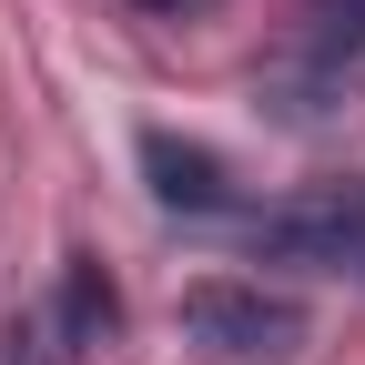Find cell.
Segmentation results:
<instances>
[{
  "label": "cell",
  "instance_id": "cell-7",
  "mask_svg": "<svg viewBox=\"0 0 365 365\" xmlns=\"http://www.w3.org/2000/svg\"><path fill=\"white\" fill-rule=\"evenodd\" d=\"M143 11H193V0H143Z\"/></svg>",
  "mask_w": 365,
  "mask_h": 365
},
{
  "label": "cell",
  "instance_id": "cell-3",
  "mask_svg": "<svg viewBox=\"0 0 365 365\" xmlns=\"http://www.w3.org/2000/svg\"><path fill=\"white\" fill-rule=\"evenodd\" d=\"M173 325H182V345H203L213 365H284L304 345V304L244 284V274H203V284H182Z\"/></svg>",
  "mask_w": 365,
  "mask_h": 365
},
{
  "label": "cell",
  "instance_id": "cell-1",
  "mask_svg": "<svg viewBox=\"0 0 365 365\" xmlns=\"http://www.w3.org/2000/svg\"><path fill=\"white\" fill-rule=\"evenodd\" d=\"M355 91H365V0H304L284 21V41H274L254 102L274 122H325Z\"/></svg>",
  "mask_w": 365,
  "mask_h": 365
},
{
  "label": "cell",
  "instance_id": "cell-4",
  "mask_svg": "<svg viewBox=\"0 0 365 365\" xmlns=\"http://www.w3.org/2000/svg\"><path fill=\"white\" fill-rule=\"evenodd\" d=\"M132 163H143V182H153V203H163V213H193V223L234 213V163H223L213 143H193V132L153 122L143 143H132Z\"/></svg>",
  "mask_w": 365,
  "mask_h": 365
},
{
  "label": "cell",
  "instance_id": "cell-2",
  "mask_svg": "<svg viewBox=\"0 0 365 365\" xmlns=\"http://www.w3.org/2000/svg\"><path fill=\"white\" fill-rule=\"evenodd\" d=\"M254 264H294V274H355L365 284V173H325L294 182L284 203L244 213Z\"/></svg>",
  "mask_w": 365,
  "mask_h": 365
},
{
  "label": "cell",
  "instance_id": "cell-5",
  "mask_svg": "<svg viewBox=\"0 0 365 365\" xmlns=\"http://www.w3.org/2000/svg\"><path fill=\"white\" fill-rule=\"evenodd\" d=\"M51 325H61L71 365H91V355L122 335V294H112V274L91 264V254H71V264H61V284H51Z\"/></svg>",
  "mask_w": 365,
  "mask_h": 365
},
{
  "label": "cell",
  "instance_id": "cell-6",
  "mask_svg": "<svg viewBox=\"0 0 365 365\" xmlns=\"http://www.w3.org/2000/svg\"><path fill=\"white\" fill-rule=\"evenodd\" d=\"M0 365H71V345H61V325H51V304L0 314Z\"/></svg>",
  "mask_w": 365,
  "mask_h": 365
}]
</instances>
